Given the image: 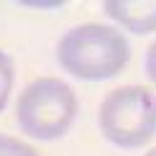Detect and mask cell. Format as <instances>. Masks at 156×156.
<instances>
[{
    "label": "cell",
    "instance_id": "6da1fadb",
    "mask_svg": "<svg viewBox=\"0 0 156 156\" xmlns=\"http://www.w3.org/2000/svg\"><path fill=\"white\" fill-rule=\"evenodd\" d=\"M128 56L131 46L126 36L105 23L74 26L56 44V59L62 69L87 82H102L120 74Z\"/></svg>",
    "mask_w": 156,
    "mask_h": 156
},
{
    "label": "cell",
    "instance_id": "7a4b0ae2",
    "mask_svg": "<svg viewBox=\"0 0 156 156\" xmlns=\"http://www.w3.org/2000/svg\"><path fill=\"white\" fill-rule=\"evenodd\" d=\"M77 118V95L67 82L41 77L31 82L16 102V120L26 136L36 141H56Z\"/></svg>",
    "mask_w": 156,
    "mask_h": 156
},
{
    "label": "cell",
    "instance_id": "3957f363",
    "mask_svg": "<svg viewBox=\"0 0 156 156\" xmlns=\"http://www.w3.org/2000/svg\"><path fill=\"white\" fill-rule=\"evenodd\" d=\"M100 131L118 148H141L156 136V95L128 84L113 90L100 105Z\"/></svg>",
    "mask_w": 156,
    "mask_h": 156
},
{
    "label": "cell",
    "instance_id": "277c9868",
    "mask_svg": "<svg viewBox=\"0 0 156 156\" xmlns=\"http://www.w3.org/2000/svg\"><path fill=\"white\" fill-rule=\"evenodd\" d=\"M102 10L131 34L156 31V0H108Z\"/></svg>",
    "mask_w": 156,
    "mask_h": 156
},
{
    "label": "cell",
    "instance_id": "5b68a950",
    "mask_svg": "<svg viewBox=\"0 0 156 156\" xmlns=\"http://www.w3.org/2000/svg\"><path fill=\"white\" fill-rule=\"evenodd\" d=\"M10 90H13V59L5 51H0V110L8 105Z\"/></svg>",
    "mask_w": 156,
    "mask_h": 156
},
{
    "label": "cell",
    "instance_id": "8992f818",
    "mask_svg": "<svg viewBox=\"0 0 156 156\" xmlns=\"http://www.w3.org/2000/svg\"><path fill=\"white\" fill-rule=\"evenodd\" d=\"M0 156H38V151L34 146L13 138V136H3L0 133Z\"/></svg>",
    "mask_w": 156,
    "mask_h": 156
},
{
    "label": "cell",
    "instance_id": "52a82bcc",
    "mask_svg": "<svg viewBox=\"0 0 156 156\" xmlns=\"http://www.w3.org/2000/svg\"><path fill=\"white\" fill-rule=\"evenodd\" d=\"M146 74H148V80L156 84V41L146 51Z\"/></svg>",
    "mask_w": 156,
    "mask_h": 156
},
{
    "label": "cell",
    "instance_id": "ba28073f",
    "mask_svg": "<svg viewBox=\"0 0 156 156\" xmlns=\"http://www.w3.org/2000/svg\"><path fill=\"white\" fill-rule=\"evenodd\" d=\"M146 156H156V148H151V151H148V154H146Z\"/></svg>",
    "mask_w": 156,
    "mask_h": 156
}]
</instances>
